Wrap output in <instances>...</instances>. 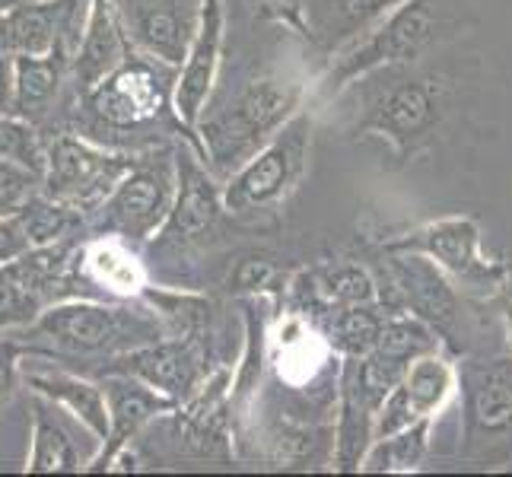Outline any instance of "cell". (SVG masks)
Wrapping results in <instances>:
<instances>
[{
  "mask_svg": "<svg viewBox=\"0 0 512 477\" xmlns=\"http://www.w3.org/2000/svg\"><path fill=\"white\" fill-rule=\"evenodd\" d=\"M341 96L353 99L350 134L382 140L398 166L427 150L455 112V80L427 58L379 67L353 80Z\"/></svg>",
  "mask_w": 512,
  "mask_h": 477,
  "instance_id": "obj_1",
  "label": "cell"
},
{
  "mask_svg": "<svg viewBox=\"0 0 512 477\" xmlns=\"http://www.w3.org/2000/svg\"><path fill=\"white\" fill-rule=\"evenodd\" d=\"M465 23V0H404L353 42L334 51L322 74L312 77V102L325 109L353 80L373 74L379 67L430 58V51L455 39Z\"/></svg>",
  "mask_w": 512,
  "mask_h": 477,
  "instance_id": "obj_2",
  "label": "cell"
},
{
  "mask_svg": "<svg viewBox=\"0 0 512 477\" xmlns=\"http://www.w3.org/2000/svg\"><path fill=\"white\" fill-rule=\"evenodd\" d=\"M312 99V80L280 70L255 74L220 105L210 102L198 121L201 159L226 182L239 166L268 144L287 121Z\"/></svg>",
  "mask_w": 512,
  "mask_h": 477,
  "instance_id": "obj_3",
  "label": "cell"
},
{
  "mask_svg": "<svg viewBox=\"0 0 512 477\" xmlns=\"http://www.w3.org/2000/svg\"><path fill=\"white\" fill-rule=\"evenodd\" d=\"M20 338L42 347V357H99L112 360L118 353L147 347L166 338L163 322L144 299H99L74 296L51 303Z\"/></svg>",
  "mask_w": 512,
  "mask_h": 477,
  "instance_id": "obj_4",
  "label": "cell"
},
{
  "mask_svg": "<svg viewBox=\"0 0 512 477\" xmlns=\"http://www.w3.org/2000/svg\"><path fill=\"white\" fill-rule=\"evenodd\" d=\"M175 80H179V67L131 48L125 64L112 70L93 93L77 96V102L93 131L144 137L153 128H163L169 134H179L201 153L198 134L175 112Z\"/></svg>",
  "mask_w": 512,
  "mask_h": 477,
  "instance_id": "obj_5",
  "label": "cell"
},
{
  "mask_svg": "<svg viewBox=\"0 0 512 477\" xmlns=\"http://www.w3.org/2000/svg\"><path fill=\"white\" fill-rule=\"evenodd\" d=\"M315 125H319V105L309 99L249 163L229 175L223 182V204L229 210V217L233 220L274 217L293 198L299 182L306 179Z\"/></svg>",
  "mask_w": 512,
  "mask_h": 477,
  "instance_id": "obj_6",
  "label": "cell"
},
{
  "mask_svg": "<svg viewBox=\"0 0 512 477\" xmlns=\"http://www.w3.org/2000/svg\"><path fill=\"white\" fill-rule=\"evenodd\" d=\"M175 191H179L175 150L163 144L144 147L137 150L131 169L121 175V182L86 223L102 236H121L134 245L153 242L172 214Z\"/></svg>",
  "mask_w": 512,
  "mask_h": 477,
  "instance_id": "obj_7",
  "label": "cell"
},
{
  "mask_svg": "<svg viewBox=\"0 0 512 477\" xmlns=\"http://www.w3.org/2000/svg\"><path fill=\"white\" fill-rule=\"evenodd\" d=\"M458 401H462V446L458 458L471 465L512 462V353L509 357H462Z\"/></svg>",
  "mask_w": 512,
  "mask_h": 477,
  "instance_id": "obj_8",
  "label": "cell"
},
{
  "mask_svg": "<svg viewBox=\"0 0 512 477\" xmlns=\"http://www.w3.org/2000/svg\"><path fill=\"white\" fill-rule=\"evenodd\" d=\"M376 280L379 303L385 312H411L427 322L443 347L458 353V322H462L465 299L455 280L439 264L420 252H382L376 249Z\"/></svg>",
  "mask_w": 512,
  "mask_h": 477,
  "instance_id": "obj_9",
  "label": "cell"
},
{
  "mask_svg": "<svg viewBox=\"0 0 512 477\" xmlns=\"http://www.w3.org/2000/svg\"><path fill=\"white\" fill-rule=\"evenodd\" d=\"M376 249L427 255L465 293L481 296L484 303H490V299L503 290V280H506V261L484 255L481 226L468 214H452V217H439V220L411 226V229H404L401 236L379 239Z\"/></svg>",
  "mask_w": 512,
  "mask_h": 477,
  "instance_id": "obj_10",
  "label": "cell"
},
{
  "mask_svg": "<svg viewBox=\"0 0 512 477\" xmlns=\"http://www.w3.org/2000/svg\"><path fill=\"white\" fill-rule=\"evenodd\" d=\"M137 150H112L86 134H55L48 140L42 191L77 207L90 220L134 163Z\"/></svg>",
  "mask_w": 512,
  "mask_h": 477,
  "instance_id": "obj_11",
  "label": "cell"
},
{
  "mask_svg": "<svg viewBox=\"0 0 512 477\" xmlns=\"http://www.w3.org/2000/svg\"><path fill=\"white\" fill-rule=\"evenodd\" d=\"M175 163H179V191H175L172 214L153 245L160 252L182 255L214 239L229 210L223 204V179L204 163L188 140L185 147L175 150Z\"/></svg>",
  "mask_w": 512,
  "mask_h": 477,
  "instance_id": "obj_12",
  "label": "cell"
},
{
  "mask_svg": "<svg viewBox=\"0 0 512 477\" xmlns=\"http://www.w3.org/2000/svg\"><path fill=\"white\" fill-rule=\"evenodd\" d=\"M105 373L134 376L144 385L156 388L160 395L172 398L175 404H185L201 392V385L214 373V366H210V353L204 341L163 338L156 344L118 353L112 360H102L99 376Z\"/></svg>",
  "mask_w": 512,
  "mask_h": 477,
  "instance_id": "obj_13",
  "label": "cell"
},
{
  "mask_svg": "<svg viewBox=\"0 0 512 477\" xmlns=\"http://www.w3.org/2000/svg\"><path fill=\"white\" fill-rule=\"evenodd\" d=\"M458 398V363L449 353L430 350L411 360L408 373L388 392L376 417V439L411 427L417 420H439Z\"/></svg>",
  "mask_w": 512,
  "mask_h": 477,
  "instance_id": "obj_14",
  "label": "cell"
},
{
  "mask_svg": "<svg viewBox=\"0 0 512 477\" xmlns=\"http://www.w3.org/2000/svg\"><path fill=\"white\" fill-rule=\"evenodd\" d=\"M121 29L140 55L182 67L201 26L204 0H112Z\"/></svg>",
  "mask_w": 512,
  "mask_h": 477,
  "instance_id": "obj_15",
  "label": "cell"
},
{
  "mask_svg": "<svg viewBox=\"0 0 512 477\" xmlns=\"http://www.w3.org/2000/svg\"><path fill=\"white\" fill-rule=\"evenodd\" d=\"M105 404H109V436L105 443L93 452V458L86 462V471H112L121 458H125L128 446L144 433L150 423L166 417L172 408H179L172 398L160 395L156 388L144 385L134 376L125 373H105L99 376Z\"/></svg>",
  "mask_w": 512,
  "mask_h": 477,
  "instance_id": "obj_16",
  "label": "cell"
},
{
  "mask_svg": "<svg viewBox=\"0 0 512 477\" xmlns=\"http://www.w3.org/2000/svg\"><path fill=\"white\" fill-rule=\"evenodd\" d=\"M223 39H226V7L223 0H204L201 26L194 32V42L179 67L175 80V112L194 131L201 115L214 99V86L223 64ZM198 134V131H194Z\"/></svg>",
  "mask_w": 512,
  "mask_h": 477,
  "instance_id": "obj_17",
  "label": "cell"
},
{
  "mask_svg": "<svg viewBox=\"0 0 512 477\" xmlns=\"http://www.w3.org/2000/svg\"><path fill=\"white\" fill-rule=\"evenodd\" d=\"M80 277L86 293L99 299H140L153 280L137 245L121 236L83 239L80 245Z\"/></svg>",
  "mask_w": 512,
  "mask_h": 477,
  "instance_id": "obj_18",
  "label": "cell"
},
{
  "mask_svg": "<svg viewBox=\"0 0 512 477\" xmlns=\"http://www.w3.org/2000/svg\"><path fill=\"white\" fill-rule=\"evenodd\" d=\"M128 55L131 42L125 29H121L115 4L112 0H90L80 45L74 48V58H70V77H74L77 96L93 93L112 70L125 64Z\"/></svg>",
  "mask_w": 512,
  "mask_h": 477,
  "instance_id": "obj_19",
  "label": "cell"
},
{
  "mask_svg": "<svg viewBox=\"0 0 512 477\" xmlns=\"http://www.w3.org/2000/svg\"><path fill=\"white\" fill-rule=\"evenodd\" d=\"M74 26V0H16L0 10V55H51L67 48V29Z\"/></svg>",
  "mask_w": 512,
  "mask_h": 477,
  "instance_id": "obj_20",
  "label": "cell"
},
{
  "mask_svg": "<svg viewBox=\"0 0 512 477\" xmlns=\"http://www.w3.org/2000/svg\"><path fill=\"white\" fill-rule=\"evenodd\" d=\"M32 395H42L45 401L58 404L70 420H77L80 427L96 439V449L109 436V404L99 379H86L67 369H32L23 376Z\"/></svg>",
  "mask_w": 512,
  "mask_h": 477,
  "instance_id": "obj_21",
  "label": "cell"
},
{
  "mask_svg": "<svg viewBox=\"0 0 512 477\" xmlns=\"http://www.w3.org/2000/svg\"><path fill=\"white\" fill-rule=\"evenodd\" d=\"M404 0H306V42L325 48V58L357 39Z\"/></svg>",
  "mask_w": 512,
  "mask_h": 477,
  "instance_id": "obj_22",
  "label": "cell"
},
{
  "mask_svg": "<svg viewBox=\"0 0 512 477\" xmlns=\"http://www.w3.org/2000/svg\"><path fill=\"white\" fill-rule=\"evenodd\" d=\"M70 51L55 48L51 55H16V109L13 115H20L32 125L55 109V102L61 96L64 77L70 74Z\"/></svg>",
  "mask_w": 512,
  "mask_h": 477,
  "instance_id": "obj_23",
  "label": "cell"
},
{
  "mask_svg": "<svg viewBox=\"0 0 512 477\" xmlns=\"http://www.w3.org/2000/svg\"><path fill=\"white\" fill-rule=\"evenodd\" d=\"M29 474H55V471H86L74 436L58 417V404L35 395L32 401V443L26 458Z\"/></svg>",
  "mask_w": 512,
  "mask_h": 477,
  "instance_id": "obj_24",
  "label": "cell"
},
{
  "mask_svg": "<svg viewBox=\"0 0 512 477\" xmlns=\"http://www.w3.org/2000/svg\"><path fill=\"white\" fill-rule=\"evenodd\" d=\"M140 299L156 312L163 322L166 338H188V341H204L210 334V318H214V303L204 293L182 290V287H156L150 284Z\"/></svg>",
  "mask_w": 512,
  "mask_h": 477,
  "instance_id": "obj_25",
  "label": "cell"
},
{
  "mask_svg": "<svg viewBox=\"0 0 512 477\" xmlns=\"http://www.w3.org/2000/svg\"><path fill=\"white\" fill-rule=\"evenodd\" d=\"M296 271H287L280 258L268 249H249L239 252L229 261V271L223 287L236 299H255V296H271L277 303H287V290Z\"/></svg>",
  "mask_w": 512,
  "mask_h": 477,
  "instance_id": "obj_26",
  "label": "cell"
},
{
  "mask_svg": "<svg viewBox=\"0 0 512 477\" xmlns=\"http://www.w3.org/2000/svg\"><path fill=\"white\" fill-rule=\"evenodd\" d=\"M436 420H417L398 433L373 439L360 471L366 474H414L430 455V433Z\"/></svg>",
  "mask_w": 512,
  "mask_h": 477,
  "instance_id": "obj_27",
  "label": "cell"
},
{
  "mask_svg": "<svg viewBox=\"0 0 512 477\" xmlns=\"http://www.w3.org/2000/svg\"><path fill=\"white\" fill-rule=\"evenodd\" d=\"M385 318H388V312L382 303L347 306V309H334L331 315H325L322 328L341 357H366V353L379 344Z\"/></svg>",
  "mask_w": 512,
  "mask_h": 477,
  "instance_id": "obj_28",
  "label": "cell"
},
{
  "mask_svg": "<svg viewBox=\"0 0 512 477\" xmlns=\"http://www.w3.org/2000/svg\"><path fill=\"white\" fill-rule=\"evenodd\" d=\"M48 309V299L29 284L20 264H0V328H26Z\"/></svg>",
  "mask_w": 512,
  "mask_h": 477,
  "instance_id": "obj_29",
  "label": "cell"
},
{
  "mask_svg": "<svg viewBox=\"0 0 512 477\" xmlns=\"http://www.w3.org/2000/svg\"><path fill=\"white\" fill-rule=\"evenodd\" d=\"M48 144L42 140L39 128L20 115H0V159H13L35 172H45Z\"/></svg>",
  "mask_w": 512,
  "mask_h": 477,
  "instance_id": "obj_30",
  "label": "cell"
},
{
  "mask_svg": "<svg viewBox=\"0 0 512 477\" xmlns=\"http://www.w3.org/2000/svg\"><path fill=\"white\" fill-rule=\"evenodd\" d=\"M42 191V175L13 163V159H0V220L16 217L20 210Z\"/></svg>",
  "mask_w": 512,
  "mask_h": 477,
  "instance_id": "obj_31",
  "label": "cell"
},
{
  "mask_svg": "<svg viewBox=\"0 0 512 477\" xmlns=\"http://www.w3.org/2000/svg\"><path fill=\"white\" fill-rule=\"evenodd\" d=\"M35 353V357H42V347L29 344L26 338L20 341V334L10 338L4 334L0 338V408L16 395V385H20V360Z\"/></svg>",
  "mask_w": 512,
  "mask_h": 477,
  "instance_id": "obj_32",
  "label": "cell"
},
{
  "mask_svg": "<svg viewBox=\"0 0 512 477\" xmlns=\"http://www.w3.org/2000/svg\"><path fill=\"white\" fill-rule=\"evenodd\" d=\"M258 20H268L277 26H287L296 35H309L306 23V0H252Z\"/></svg>",
  "mask_w": 512,
  "mask_h": 477,
  "instance_id": "obj_33",
  "label": "cell"
},
{
  "mask_svg": "<svg viewBox=\"0 0 512 477\" xmlns=\"http://www.w3.org/2000/svg\"><path fill=\"white\" fill-rule=\"evenodd\" d=\"M32 249H35V245L29 239V229H26V223H23L20 214L0 220V264L20 261Z\"/></svg>",
  "mask_w": 512,
  "mask_h": 477,
  "instance_id": "obj_34",
  "label": "cell"
},
{
  "mask_svg": "<svg viewBox=\"0 0 512 477\" xmlns=\"http://www.w3.org/2000/svg\"><path fill=\"white\" fill-rule=\"evenodd\" d=\"M16 109V64L10 55H0V115Z\"/></svg>",
  "mask_w": 512,
  "mask_h": 477,
  "instance_id": "obj_35",
  "label": "cell"
},
{
  "mask_svg": "<svg viewBox=\"0 0 512 477\" xmlns=\"http://www.w3.org/2000/svg\"><path fill=\"white\" fill-rule=\"evenodd\" d=\"M490 303L497 306L500 318L506 322V341H509V353H512V303H509V299H503V296H493Z\"/></svg>",
  "mask_w": 512,
  "mask_h": 477,
  "instance_id": "obj_36",
  "label": "cell"
},
{
  "mask_svg": "<svg viewBox=\"0 0 512 477\" xmlns=\"http://www.w3.org/2000/svg\"><path fill=\"white\" fill-rule=\"evenodd\" d=\"M497 296H503V299H509V303H512V258L506 261V280H503V290Z\"/></svg>",
  "mask_w": 512,
  "mask_h": 477,
  "instance_id": "obj_37",
  "label": "cell"
},
{
  "mask_svg": "<svg viewBox=\"0 0 512 477\" xmlns=\"http://www.w3.org/2000/svg\"><path fill=\"white\" fill-rule=\"evenodd\" d=\"M16 0H0V10H7V7H13Z\"/></svg>",
  "mask_w": 512,
  "mask_h": 477,
  "instance_id": "obj_38",
  "label": "cell"
}]
</instances>
